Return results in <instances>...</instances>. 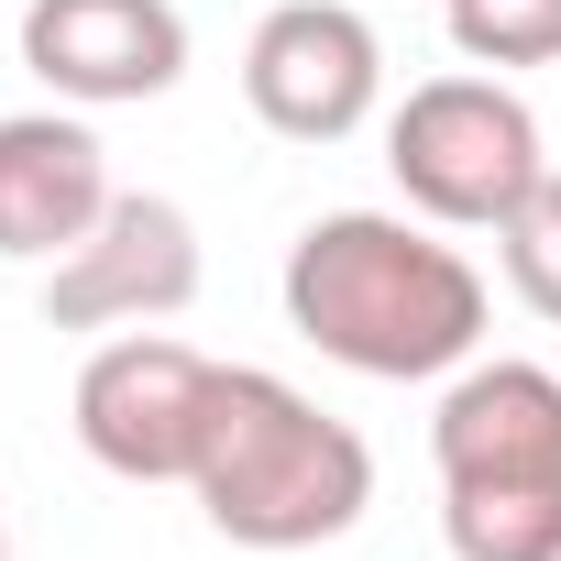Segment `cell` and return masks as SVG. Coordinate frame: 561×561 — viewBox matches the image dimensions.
<instances>
[{"mask_svg": "<svg viewBox=\"0 0 561 561\" xmlns=\"http://www.w3.org/2000/svg\"><path fill=\"white\" fill-rule=\"evenodd\" d=\"M111 154L78 111H12L0 122V253L12 264H56L100 231L111 209Z\"/></svg>", "mask_w": 561, "mask_h": 561, "instance_id": "obj_9", "label": "cell"}, {"mask_svg": "<svg viewBox=\"0 0 561 561\" xmlns=\"http://www.w3.org/2000/svg\"><path fill=\"white\" fill-rule=\"evenodd\" d=\"M440 23L473 67H550L561 56V0H440Z\"/></svg>", "mask_w": 561, "mask_h": 561, "instance_id": "obj_10", "label": "cell"}, {"mask_svg": "<svg viewBox=\"0 0 561 561\" xmlns=\"http://www.w3.org/2000/svg\"><path fill=\"white\" fill-rule=\"evenodd\" d=\"M242 100L287 144H342L386 100V45L353 0H275L242 45Z\"/></svg>", "mask_w": 561, "mask_h": 561, "instance_id": "obj_6", "label": "cell"}, {"mask_svg": "<svg viewBox=\"0 0 561 561\" xmlns=\"http://www.w3.org/2000/svg\"><path fill=\"white\" fill-rule=\"evenodd\" d=\"M0 561H12V517H0Z\"/></svg>", "mask_w": 561, "mask_h": 561, "instance_id": "obj_12", "label": "cell"}, {"mask_svg": "<svg viewBox=\"0 0 561 561\" xmlns=\"http://www.w3.org/2000/svg\"><path fill=\"white\" fill-rule=\"evenodd\" d=\"M386 176L419 220L440 231H506L528 209V187L550 176L539 154V111L506 78H430L397 100L386 122Z\"/></svg>", "mask_w": 561, "mask_h": 561, "instance_id": "obj_4", "label": "cell"}, {"mask_svg": "<svg viewBox=\"0 0 561 561\" xmlns=\"http://www.w3.org/2000/svg\"><path fill=\"white\" fill-rule=\"evenodd\" d=\"M209 386H220L209 353H187L165 331H111L78 364V440H89V462L122 473V484H187L198 440H209Z\"/></svg>", "mask_w": 561, "mask_h": 561, "instance_id": "obj_5", "label": "cell"}, {"mask_svg": "<svg viewBox=\"0 0 561 561\" xmlns=\"http://www.w3.org/2000/svg\"><path fill=\"white\" fill-rule=\"evenodd\" d=\"M495 242H506V287H517V298H528V309L561 331V165L528 187V209H517Z\"/></svg>", "mask_w": 561, "mask_h": 561, "instance_id": "obj_11", "label": "cell"}, {"mask_svg": "<svg viewBox=\"0 0 561 561\" xmlns=\"http://www.w3.org/2000/svg\"><path fill=\"white\" fill-rule=\"evenodd\" d=\"M440 539L451 561H561V375L550 364H462L440 419Z\"/></svg>", "mask_w": 561, "mask_h": 561, "instance_id": "obj_3", "label": "cell"}, {"mask_svg": "<svg viewBox=\"0 0 561 561\" xmlns=\"http://www.w3.org/2000/svg\"><path fill=\"white\" fill-rule=\"evenodd\" d=\"M287 320L375 386H430L484 342V275L397 209H331L287 242Z\"/></svg>", "mask_w": 561, "mask_h": 561, "instance_id": "obj_1", "label": "cell"}, {"mask_svg": "<svg viewBox=\"0 0 561 561\" xmlns=\"http://www.w3.org/2000/svg\"><path fill=\"white\" fill-rule=\"evenodd\" d=\"M23 67L78 111H133L187 78L176 0H23Z\"/></svg>", "mask_w": 561, "mask_h": 561, "instance_id": "obj_8", "label": "cell"}, {"mask_svg": "<svg viewBox=\"0 0 561 561\" xmlns=\"http://www.w3.org/2000/svg\"><path fill=\"white\" fill-rule=\"evenodd\" d=\"M198 517L231 550H320L342 528H364L375 506V451L353 419H331L320 397H298L264 364H220L209 386V440L187 473Z\"/></svg>", "mask_w": 561, "mask_h": 561, "instance_id": "obj_2", "label": "cell"}, {"mask_svg": "<svg viewBox=\"0 0 561 561\" xmlns=\"http://www.w3.org/2000/svg\"><path fill=\"white\" fill-rule=\"evenodd\" d=\"M198 298V220L154 187H122L78 253L45 264V320L56 331H154Z\"/></svg>", "mask_w": 561, "mask_h": 561, "instance_id": "obj_7", "label": "cell"}]
</instances>
